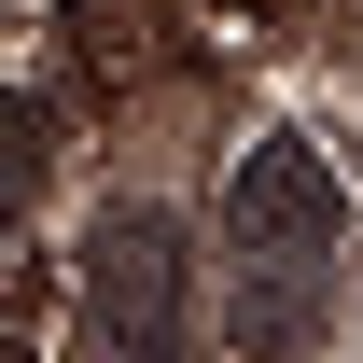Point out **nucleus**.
Instances as JSON below:
<instances>
[{"label":"nucleus","instance_id":"nucleus-1","mask_svg":"<svg viewBox=\"0 0 363 363\" xmlns=\"http://www.w3.org/2000/svg\"><path fill=\"white\" fill-rule=\"evenodd\" d=\"M350 266V182L308 140H252L224 182V321L238 350H294Z\"/></svg>","mask_w":363,"mask_h":363},{"label":"nucleus","instance_id":"nucleus-2","mask_svg":"<svg viewBox=\"0 0 363 363\" xmlns=\"http://www.w3.org/2000/svg\"><path fill=\"white\" fill-rule=\"evenodd\" d=\"M182 321H196L182 224L168 210H98V238H84V335H98V363H182Z\"/></svg>","mask_w":363,"mask_h":363}]
</instances>
